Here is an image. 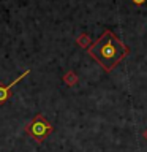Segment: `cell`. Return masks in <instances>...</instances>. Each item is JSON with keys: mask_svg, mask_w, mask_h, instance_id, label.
I'll list each match as a JSON object with an SVG mask.
<instances>
[{"mask_svg": "<svg viewBox=\"0 0 147 152\" xmlns=\"http://www.w3.org/2000/svg\"><path fill=\"white\" fill-rule=\"evenodd\" d=\"M89 54L106 71H111L128 56V48L111 30H106L95 45L89 48Z\"/></svg>", "mask_w": 147, "mask_h": 152, "instance_id": "1", "label": "cell"}, {"mask_svg": "<svg viewBox=\"0 0 147 152\" xmlns=\"http://www.w3.org/2000/svg\"><path fill=\"white\" fill-rule=\"evenodd\" d=\"M144 138H146V140H147V130L144 132Z\"/></svg>", "mask_w": 147, "mask_h": 152, "instance_id": "7", "label": "cell"}, {"mask_svg": "<svg viewBox=\"0 0 147 152\" xmlns=\"http://www.w3.org/2000/svg\"><path fill=\"white\" fill-rule=\"evenodd\" d=\"M79 45L81 46H87L89 45V37L87 35H81L79 37Z\"/></svg>", "mask_w": 147, "mask_h": 152, "instance_id": "5", "label": "cell"}, {"mask_svg": "<svg viewBox=\"0 0 147 152\" xmlns=\"http://www.w3.org/2000/svg\"><path fill=\"white\" fill-rule=\"evenodd\" d=\"M28 73H30V70L24 71V73H22L21 76H17V78L14 79V81H13V83L9 84V86H3V84H0V104H3V103L8 100V97H9V92H11V87H13V86H14V84H17L21 79H24V78H25V76L28 75Z\"/></svg>", "mask_w": 147, "mask_h": 152, "instance_id": "3", "label": "cell"}, {"mask_svg": "<svg viewBox=\"0 0 147 152\" xmlns=\"http://www.w3.org/2000/svg\"><path fill=\"white\" fill-rule=\"evenodd\" d=\"M65 81H66V84H74L76 81V75L73 73V71H70V73H66V76H65Z\"/></svg>", "mask_w": 147, "mask_h": 152, "instance_id": "4", "label": "cell"}, {"mask_svg": "<svg viewBox=\"0 0 147 152\" xmlns=\"http://www.w3.org/2000/svg\"><path fill=\"white\" fill-rule=\"evenodd\" d=\"M131 2L135 3V5H142V3H146L147 0H131Z\"/></svg>", "mask_w": 147, "mask_h": 152, "instance_id": "6", "label": "cell"}, {"mask_svg": "<svg viewBox=\"0 0 147 152\" xmlns=\"http://www.w3.org/2000/svg\"><path fill=\"white\" fill-rule=\"evenodd\" d=\"M25 130L36 142H43L46 140V136L52 132V125L43 114H36L33 121L25 127Z\"/></svg>", "mask_w": 147, "mask_h": 152, "instance_id": "2", "label": "cell"}]
</instances>
